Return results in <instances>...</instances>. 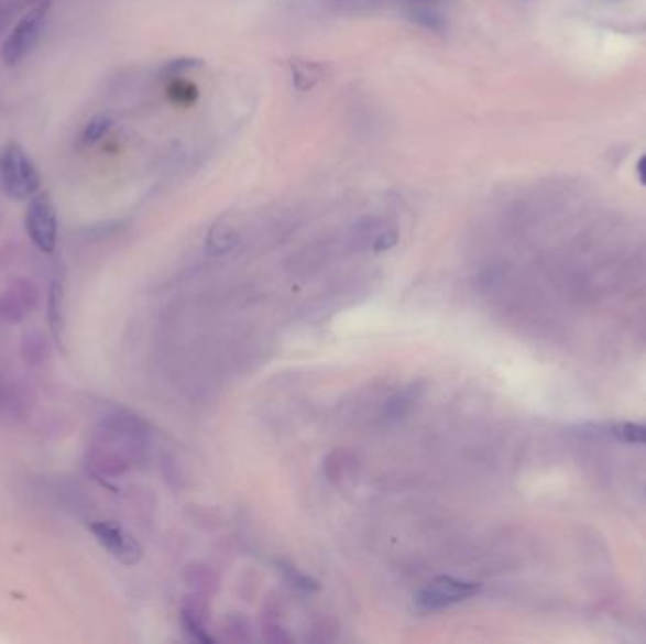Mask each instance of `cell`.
<instances>
[{
    "mask_svg": "<svg viewBox=\"0 0 646 644\" xmlns=\"http://www.w3.org/2000/svg\"><path fill=\"white\" fill-rule=\"evenodd\" d=\"M0 186L10 199H33L41 189V174L18 142L0 150Z\"/></svg>",
    "mask_w": 646,
    "mask_h": 644,
    "instance_id": "6da1fadb",
    "label": "cell"
},
{
    "mask_svg": "<svg viewBox=\"0 0 646 644\" xmlns=\"http://www.w3.org/2000/svg\"><path fill=\"white\" fill-rule=\"evenodd\" d=\"M25 226H28L29 239L34 247L44 253L54 252L57 247L59 221H57V210L47 193H39L31 199Z\"/></svg>",
    "mask_w": 646,
    "mask_h": 644,
    "instance_id": "7a4b0ae2",
    "label": "cell"
},
{
    "mask_svg": "<svg viewBox=\"0 0 646 644\" xmlns=\"http://www.w3.org/2000/svg\"><path fill=\"white\" fill-rule=\"evenodd\" d=\"M47 10H50L47 2L34 8L29 14L21 18L20 23L10 33L4 42V47H2V59L8 67L18 65L39 42L42 31H44V23H46Z\"/></svg>",
    "mask_w": 646,
    "mask_h": 644,
    "instance_id": "3957f363",
    "label": "cell"
},
{
    "mask_svg": "<svg viewBox=\"0 0 646 644\" xmlns=\"http://www.w3.org/2000/svg\"><path fill=\"white\" fill-rule=\"evenodd\" d=\"M479 591L480 586L474 582H467L460 578L439 577L431 580L418 593L416 604L421 611H440V609L474 598Z\"/></svg>",
    "mask_w": 646,
    "mask_h": 644,
    "instance_id": "277c9868",
    "label": "cell"
},
{
    "mask_svg": "<svg viewBox=\"0 0 646 644\" xmlns=\"http://www.w3.org/2000/svg\"><path fill=\"white\" fill-rule=\"evenodd\" d=\"M89 532L94 533V537L99 541V545L123 565H136L141 561L144 552L139 541L131 535V533L123 530L120 524L116 522H91Z\"/></svg>",
    "mask_w": 646,
    "mask_h": 644,
    "instance_id": "5b68a950",
    "label": "cell"
},
{
    "mask_svg": "<svg viewBox=\"0 0 646 644\" xmlns=\"http://www.w3.org/2000/svg\"><path fill=\"white\" fill-rule=\"evenodd\" d=\"M34 306H36V290L33 284L21 280L4 295H0V318L4 321H21L33 313Z\"/></svg>",
    "mask_w": 646,
    "mask_h": 644,
    "instance_id": "8992f818",
    "label": "cell"
},
{
    "mask_svg": "<svg viewBox=\"0 0 646 644\" xmlns=\"http://www.w3.org/2000/svg\"><path fill=\"white\" fill-rule=\"evenodd\" d=\"M611 435L614 439L627 443V445L646 446V424H614L611 427Z\"/></svg>",
    "mask_w": 646,
    "mask_h": 644,
    "instance_id": "52a82bcc",
    "label": "cell"
},
{
    "mask_svg": "<svg viewBox=\"0 0 646 644\" xmlns=\"http://www.w3.org/2000/svg\"><path fill=\"white\" fill-rule=\"evenodd\" d=\"M237 244V237L229 227H213L212 233L208 237V252L226 253L233 250Z\"/></svg>",
    "mask_w": 646,
    "mask_h": 644,
    "instance_id": "ba28073f",
    "label": "cell"
},
{
    "mask_svg": "<svg viewBox=\"0 0 646 644\" xmlns=\"http://www.w3.org/2000/svg\"><path fill=\"white\" fill-rule=\"evenodd\" d=\"M110 127H112V120L110 118H107V116H97V118H94V120L87 123L84 137H81L84 144H94L97 140L102 139L110 131Z\"/></svg>",
    "mask_w": 646,
    "mask_h": 644,
    "instance_id": "9c48e42d",
    "label": "cell"
},
{
    "mask_svg": "<svg viewBox=\"0 0 646 644\" xmlns=\"http://www.w3.org/2000/svg\"><path fill=\"white\" fill-rule=\"evenodd\" d=\"M282 571H284V575L294 582L295 588H299V590L303 591L318 590V585L314 582L313 578H308L307 575L300 572L299 569L289 567V565H282Z\"/></svg>",
    "mask_w": 646,
    "mask_h": 644,
    "instance_id": "30bf717a",
    "label": "cell"
},
{
    "mask_svg": "<svg viewBox=\"0 0 646 644\" xmlns=\"http://www.w3.org/2000/svg\"><path fill=\"white\" fill-rule=\"evenodd\" d=\"M397 244V234L395 233H382L379 239L374 240V250L382 252V250H390Z\"/></svg>",
    "mask_w": 646,
    "mask_h": 644,
    "instance_id": "8fae6325",
    "label": "cell"
},
{
    "mask_svg": "<svg viewBox=\"0 0 646 644\" xmlns=\"http://www.w3.org/2000/svg\"><path fill=\"white\" fill-rule=\"evenodd\" d=\"M637 176H639L640 184L646 186V153L640 157L639 163H637Z\"/></svg>",
    "mask_w": 646,
    "mask_h": 644,
    "instance_id": "7c38bea8",
    "label": "cell"
}]
</instances>
